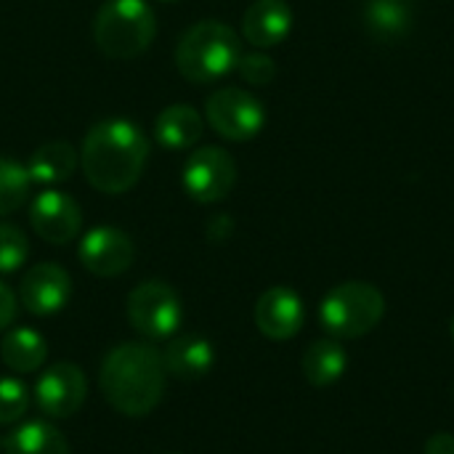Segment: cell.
<instances>
[{
    "label": "cell",
    "instance_id": "cell-1",
    "mask_svg": "<svg viewBox=\"0 0 454 454\" xmlns=\"http://www.w3.org/2000/svg\"><path fill=\"white\" fill-rule=\"evenodd\" d=\"M149 141L144 130L122 117L96 122L80 146V165L88 184L104 194L133 189L146 168Z\"/></svg>",
    "mask_w": 454,
    "mask_h": 454
},
{
    "label": "cell",
    "instance_id": "cell-2",
    "mask_svg": "<svg viewBox=\"0 0 454 454\" xmlns=\"http://www.w3.org/2000/svg\"><path fill=\"white\" fill-rule=\"evenodd\" d=\"M165 378L168 372L157 348L149 343H120L104 356L98 386L114 412L144 418L160 404Z\"/></svg>",
    "mask_w": 454,
    "mask_h": 454
},
{
    "label": "cell",
    "instance_id": "cell-3",
    "mask_svg": "<svg viewBox=\"0 0 454 454\" xmlns=\"http://www.w3.org/2000/svg\"><path fill=\"white\" fill-rule=\"evenodd\" d=\"M242 56L237 32L215 19L197 21L189 27L176 45V67L178 72L197 85L215 82L237 69Z\"/></svg>",
    "mask_w": 454,
    "mask_h": 454
},
{
    "label": "cell",
    "instance_id": "cell-4",
    "mask_svg": "<svg viewBox=\"0 0 454 454\" xmlns=\"http://www.w3.org/2000/svg\"><path fill=\"white\" fill-rule=\"evenodd\" d=\"M154 35L157 21L146 0H106L93 21V40L109 59L141 56Z\"/></svg>",
    "mask_w": 454,
    "mask_h": 454
},
{
    "label": "cell",
    "instance_id": "cell-5",
    "mask_svg": "<svg viewBox=\"0 0 454 454\" xmlns=\"http://www.w3.org/2000/svg\"><path fill=\"white\" fill-rule=\"evenodd\" d=\"M383 314L386 298L370 282H343L333 287L319 306V322L335 340L364 338L380 325Z\"/></svg>",
    "mask_w": 454,
    "mask_h": 454
},
{
    "label": "cell",
    "instance_id": "cell-6",
    "mask_svg": "<svg viewBox=\"0 0 454 454\" xmlns=\"http://www.w3.org/2000/svg\"><path fill=\"white\" fill-rule=\"evenodd\" d=\"M128 322L133 330L149 340H165L176 335L184 319L181 298L176 290L165 282H141L138 287L130 290L128 303H125Z\"/></svg>",
    "mask_w": 454,
    "mask_h": 454
},
{
    "label": "cell",
    "instance_id": "cell-7",
    "mask_svg": "<svg viewBox=\"0 0 454 454\" xmlns=\"http://www.w3.org/2000/svg\"><path fill=\"white\" fill-rule=\"evenodd\" d=\"M205 120L229 141H250L263 130L266 109L242 88H218L205 101Z\"/></svg>",
    "mask_w": 454,
    "mask_h": 454
},
{
    "label": "cell",
    "instance_id": "cell-8",
    "mask_svg": "<svg viewBox=\"0 0 454 454\" xmlns=\"http://www.w3.org/2000/svg\"><path fill=\"white\" fill-rule=\"evenodd\" d=\"M237 184V162L221 146H200L184 162V189L192 200L210 205L231 194Z\"/></svg>",
    "mask_w": 454,
    "mask_h": 454
},
{
    "label": "cell",
    "instance_id": "cell-9",
    "mask_svg": "<svg viewBox=\"0 0 454 454\" xmlns=\"http://www.w3.org/2000/svg\"><path fill=\"white\" fill-rule=\"evenodd\" d=\"M88 396V380L82 370L72 362H59L48 367L35 383V404L43 415L64 420L80 412Z\"/></svg>",
    "mask_w": 454,
    "mask_h": 454
},
{
    "label": "cell",
    "instance_id": "cell-10",
    "mask_svg": "<svg viewBox=\"0 0 454 454\" xmlns=\"http://www.w3.org/2000/svg\"><path fill=\"white\" fill-rule=\"evenodd\" d=\"M29 223L40 239L51 245H67L80 234L82 210L67 192L45 189L29 205Z\"/></svg>",
    "mask_w": 454,
    "mask_h": 454
},
{
    "label": "cell",
    "instance_id": "cell-11",
    "mask_svg": "<svg viewBox=\"0 0 454 454\" xmlns=\"http://www.w3.org/2000/svg\"><path fill=\"white\" fill-rule=\"evenodd\" d=\"M77 255L93 277H120L130 269L136 247L125 231L114 226H96L80 239Z\"/></svg>",
    "mask_w": 454,
    "mask_h": 454
},
{
    "label": "cell",
    "instance_id": "cell-12",
    "mask_svg": "<svg viewBox=\"0 0 454 454\" xmlns=\"http://www.w3.org/2000/svg\"><path fill=\"white\" fill-rule=\"evenodd\" d=\"M69 295H72V279L56 263L32 266L19 285V301L35 317L59 314L69 303Z\"/></svg>",
    "mask_w": 454,
    "mask_h": 454
},
{
    "label": "cell",
    "instance_id": "cell-13",
    "mask_svg": "<svg viewBox=\"0 0 454 454\" xmlns=\"http://www.w3.org/2000/svg\"><path fill=\"white\" fill-rule=\"evenodd\" d=\"M306 319L303 301L290 287H271L255 303V325L271 340H290L301 333Z\"/></svg>",
    "mask_w": 454,
    "mask_h": 454
},
{
    "label": "cell",
    "instance_id": "cell-14",
    "mask_svg": "<svg viewBox=\"0 0 454 454\" xmlns=\"http://www.w3.org/2000/svg\"><path fill=\"white\" fill-rule=\"evenodd\" d=\"M293 29V8L285 0H255L242 16V35L255 48L279 45Z\"/></svg>",
    "mask_w": 454,
    "mask_h": 454
},
{
    "label": "cell",
    "instance_id": "cell-15",
    "mask_svg": "<svg viewBox=\"0 0 454 454\" xmlns=\"http://www.w3.org/2000/svg\"><path fill=\"white\" fill-rule=\"evenodd\" d=\"M162 364L170 378L200 380L213 370L215 351L210 340H205L202 335H181V338H173L168 348L162 351Z\"/></svg>",
    "mask_w": 454,
    "mask_h": 454
},
{
    "label": "cell",
    "instance_id": "cell-16",
    "mask_svg": "<svg viewBox=\"0 0 454 454\" xmlns=\"http://www.w3.org/2000/svg\"><path fill=\"white\" fill-rule=\"evenodd\" d=\"M362 19L367 32L380 43H399L412 32V0H364Z\"/></svg>",
    "mask_w": 454,
    "mask_h": 454
},
{
    "label": "cell",
    "instance_id": "cell-17",
    "mask_svg": "<svg viewBox=\"0 0 454 454\" xmlns=\"http://www.w3.org/2000/svg\"><path fill=\"white\" fill-rule=\"evenodd\" d=\"M202 130H205V120L189 104L165 106L157 114V120H154V138H157V144L165 146V149H173V152L194 146L202 138Z\"/></svg>",
    "mask_w": 454,
    "mask_h": 454
},
{
    "label": "cell",
    "instance_id": "cell-18",
    "mask_svg": "<svg viewBox=\"0 0 454 454\" xmlns=\"http://www.w3.org/2000/svg\"><path fill=\"white\" fill-rule=\"evenodd\" d=\"M80 165V154L74 152V146L69 141H48L43 146H37L27 162L29 178L32 184H61L67 181Z\"/></svg>",
    "mask_w": 454,
    "mask_h": 454
},
{
    "label": "cell",
    "instance_id": "cell-19",
    "mask_svg": "<svg viewBox=\"0 0 454 454\" xmlns=\"http://www.w3.org/2000/svg\"><path fill=\"white\" fill-rule=\"evenodd\" d=\"M48 356L45 338L32 327H13L0 340V359L11 372H35Z\"/></svg>",
    "mask_w": 454,
    "mask_h": 454
},
{
    "label": "cell",
    "instance_id": "cell-20",
    "mask_svg": "<svg viewBox=\"0 0 454 454\" xmlns=\"http://www.w3.org/2000/svg\"><path fill=\"white\" fill-rule=\"evenodd\" d=\"M3 450L5 454H69V444L56 426L45 420H29L5 436Z\"/></svg>",
    "mask_w": 454,
    "mask_h": 454
},
{
    "label": "cell",
    "instance_id": "cell-21",
    "mask_svg": "<svg viewBox=\"0 0 454 454\" xmlns=\"http://www.w3.org/2000/svg\"><path fill=\"white\" fill-rule=\"evenodd\" d=\"M346 367H348V354L333 338L311 343L309 351L303 354V375L317 388L338 383L343 378Z\"/></svg>",
    "mask_w": 454,
    "mask_h": 454
},
{
    "label": "cell",
    "instance_id": "cell-22",
    "mask_svg": "<svg viewBox=\"0 0 454 454\" xmlns=\"http://www.w3.org/2000/svg\"><path fill=\"white\" fill-rule=\"evenodd\" d=\"M32 189V178L27 165L0 157V218L19 210Z\"/></svg>",
    "mask_w": 454,
    "mask_h": 454
},
{
    "label": "cell",
    "instance_id": "cell-23",
    "mask_svg": "<svg viewBox=\"0 0 454 454\" xmlns=\"http://www.w3.org/2000/svg\"><path fill=\"white\" fill-rule=\"evenodd\" d=\"M29 255V242L24 231L13 223H0V274H13L24 266Z\"/></svg>",
    "mask_w": 454,
    "mask_h": 454
},
{
    "label": "cell",
    "instance_id": "cell-24",
    "mask_svg": "<svg viewBox=\"0 0 454 454\" xmlns=\"http://www.w3.org/2000/svg\"><path fill=\"white\" fill-rule=\"evenodd\" d=\"M29 410V391L16 378H0V426L21 420Z\"/></svg>",
    "mask_w": 454,
    "mask_h": 454
},
{
    "label": "cell",
    "instance_id": "cell-25",
    "mask_svg": "<svg viewBox=\"0 0 454 454\" xmlns=\"http://www.w3.org/2000/svg\"><path fill=\"white\" fill-rule=\"evenodd\" d=\"M237 72H239L242 80L250 82V85H269V82L277 77V64H274L271 56L253 51V53H242V56H239Z\"/></svg>",
    "mask_w": 454,
    "mask_h": 454
},
{
    "label": "cell",
    "instance_id": "cell-26",
    "mask_svg": "<svg viewBox=\"0 0 454 454\" xmlns=\"http://www.w3.org/2000/svg\"><path fill=\"white\" fill-rule=\"evenodd\" d=\"M16 306H19V301H16V295L11 293V287L0 282V333L8 330V327L13 325V319H16Z\"/></svg>",
    "mask_w": 454,
    "mask_h": 454
},
{
    "label": "cell",
    "instance_id": "cell-27",
    "mask_svg": "<svg viewBox=\"0 0 454 454\" xmlns=\"http://www.w3.org/2000/svg\"><path fill=\"white\" fill-rule=\"evenodd\" d=\"M426 454H454V436L452 434H434L426 442Z\"/></svg>",
    "mask_w": 454,
    "mask_h": 454
},
{
    "label": "cell",
    "instance_id": "cell-28",
    "mask_svg": "<svg viewBox=\"0 0 454 454\" xmlns=\"http://www.w3.org/2000/svg\"><path fill=\"white\" fill-rule=\"evenodd\" d=\"M157 3H176V0H157Z\"/></svg>",
    "mask_w": 454,
    "mask_h": 454
},
{
    "label": "cell",
    "instance_id": "cell-29",
    "mask_svg": "<svg viewBox=\"0 0 454 454\" xmlns=\"http://www.w3.org/2000/svg\"><path fill=\"white\" fill-rule=\"evenodd\" d=\"M452 340H454V319H452Z\"/></svg>",
    "mask_w": 454,
    "mask_h": 454
},
{
    "label": "cell",
    "instance_id": "cell-30",
    "mask_svg": "<svg viewBox=\"0 0 454 454\" xmlns=\"http://www.w3.org/2000/svg\"><path fill=\"white\" fill-rule=\"evenodd\" d=\"M173 454H178V452H173Z\"/></svg>",
    "mask_w": 454,
    "mask_h": 454
}]
</instances>
